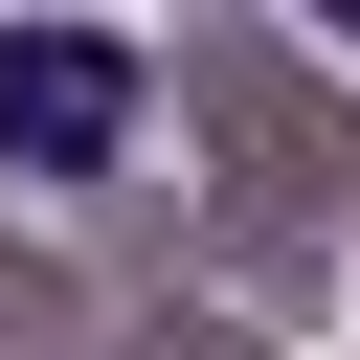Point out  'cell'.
<instances>
[{"instance_id": "obj_1", "label": "cell", "mask_w": 360, "mask_h": 360, "mask_svg": "<svg viewBox=\"0 0 360 360\" xmlns=\"http://www.w3.org/2000/svg\"><path fill=\"white\" fill-rule=\"evenodd\" d=\"M135 135V45L112 22H22L0 45V180H112Z\"/></svg>"}]
</instances>
